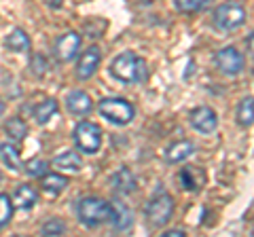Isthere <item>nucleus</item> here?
Returning <instances> with one entry per match:
<instances>
[{"instance_id": "1", "label": "nucleus", "mask_w": 254, "mask_h": 237, "mask_svg": "<svg viewBox=\"0 0 254 237\" xmlns=\"http://www.w3.org/2000/svg\"><path fill=\"white\" fill-rule=\"evenodd\" d=\"M110 76H115L121 83H144L146 81V61L136 55L133 51L119 53L113 59V64L108 68Z\"/></svg>"}, {"instance_id": "2", "label": "nucleus", "mask_w": 254, "mask_h": 237, "mask_svg": "<svg viewBox=\"0 0 254 237\" xmlns=\"http://www.w3.org/2000/svg\"><path fill=\"white\" fill-rule=\"evenodd\" d=\"M76 214L81 225L87 229H95L102 223H108L110 218V205L108 201L100 199V197H85V199L78 201Z\"/></svg>"}, {"instance_id": "3", "label": "nucleus", "mask_w": 254, "mask_h": 237, "mask_svg": "<svg viewBox=\"0 0 254 237\" xmlns=\"http://www.w3.org/2000/svg\"><path fill=\"white\" fill-rule=\"evenodd\" d=\"M100 115L115 125H127L136 117V108L125 98H106L100 102Z\"/></svg>"}, {"instance_id": "4", "label": "nucleus", "mask_w": 254, "mask_h": 237, "mask_svg": "<svg viewBox=\"0 0 254 237\" xmlns=\"http://www.w3.org/2000/svg\"><path fill=\"white\" fill-rule=\"evenodd\" d=\"M144 214H146V220L150 223V227H155V229L165 227L174 214V199L168 193H157L153 199L146 203Z\"/></svg>"}, {"instance_id": "5", "label": "nucleus", "mask_w": 254, "mask_h": 237, "mask_svg": "<svg viewBox=\"0 0 254 237\" xmlns=\"http://www.w3.org/2000/svg\"><path fill=\"white\" fill-rule=\"evenodd\" d=\"M74 144L81 153L85 155H93L100 151L102 146V129L98 127L95 123H89V121H81L74 127Z\"/></svg>"}, {"instance_id": "6", "label": "nucleus", "mask_w": 254, "mask_h": 237, "mask_svg": "<svg viewBox=\"0 0 254 237\" xmlns=\"http://www.w3.org/2000/svg\"><path fill=\"white\" fill-rule=\"evenodd\" d=\"M244 21H246V9L235 2L220 4L214 11V28L220 30V32H229V30L242 26Z\"/></svg>"}, {"instance_id": "7", "label": "nucleus", "mask_w": 254, "mask_h": 237, "mask_svg": "<svg viewBox=\"0 0 254 237\" xmlns=\"http://www.w3.org/2000/svg\"><path fill=\"white\" fill-rule=\"evenodd\" d=\"M216 66L222 74L235 76L244 70V55L235 49V47H222L216 53Z\"/></svg>"}, {"instance_id": "8", "label": "nucleus", "mask_w": 254, "mask_h": 237, "mask_svg": "<svg viewBox=\"0 0 254 237\" xmlns=\"http://www.w3.org/2000/svg\"><path fill=\"white\" fill-rule=\"evenodd\" d=\"M102 61V53L95 45H91L89 49H85L81 53V59H78L76 64V76L81 78V81H87V78H91L95 74V70H98Z\"/></svg>"}, {"instance_id": "9", "label": "nucleus", "mask_w": 254, "mask_h": 237, "mask_svg": "<svg viewBox=\"0 0 254 237\" xmlns=\"http://www.w3.org/2000/svg\"><path fill=\"white\" fill-rule=\"evenodd\" d=\"M190 125H193V127L199 131V133L208 136V133L216 131V127H218V117H216V113H214L212 108L201 106V108H197V110L190 113Z\"/></svg>"}, {"instance_id": "10", "label": "nucleus", "mask_w": 254, "mask_h": 237, "mask_svg": "<svg viewBox=\"0 0 254 237\" xmlns=\"http://www.w3.org/2000/svg\"><path fill=\"white\" fill-rule=\"evenodd\" d=\"M108 205H110L108 223L113 225L115 231H127V229H131V225H133V212L127 208L123 201H119V199L108 201Z\"/></svg>"}, {"instance_id": "11", "label": "nucleus", "mask_w": 254, "mask_h": 237, "mask_svg": "<svg viewBox=\"0 0 254 237\" xmlns=\"http://www.w3.org/2000/svg\"><path fill=\"white\" fill-rule=\"evenodd\" d=\"M78 49H81V34L78 32H66L64 36L58 38L55 43V53L62 61H70L76 58Z\"/></svg>"}, {"instance_id": "12", "label": "nucleus", "mask_w": 254, "mask_h": 237, "mask_svg": "<svg viewBox=\"0 0 254 237\" xmlns=\"http://www.w3.org/2000/svg\"><path fill=\"white\" fill-rule=\"evenodd\" d=\"M110 186H113L117 193H121V195L133 193L136 191V178H133V174L127 168H119L113 176H110Z\"/></svg>"}, {"instance_id": "13", "label": "nucleus", "mask_w": 254, "mask_h": 237, "mask_svg": "<svg viewBox=\"0 0 254 237\" xmlns=\"http://www.w3.org/2000/svg\"><path fill=\"white\" fill-rule=\"evenodd\" d=\"M66 108H68L72 115L83 117V115H87V113L91 110V98L87 96L85 91L74 89V91H70L68 96H66Z\"/></svg>"}, {"instance_id": "14", "label": "nucleus", "mask_w": 254, "mask_h": 237, "mask_svg": "<svg viewBox=\"0 0 254 237\" xmlns=\"http://www.w3.org/2000/svg\"><path fill=\"white\" fill-rule=\"evenodd\" d=\"M11 201H13V208L30 210V208H34V205H36V201H38V193H36L30 184H21V186H17V191L13 193Z\"/></svg>"}, {"instance_id": "15", "label": "nucleus", "mask_w": 254, "mask_h": 237, "mask_svg": "<svg viewBox=\"0 0 254 237\" xmlns=\"http://www.w3.org/2000/svg\"><path fill=\"white\" fill-rule=\"evenodd\" d=\"M53 168H58L60 172L76 174V172H81V168H83V159L78 157L76 151H66V153H62L60 157H55L53 159Z\"/></svg>"}, {"instance_id": "16", "label": "nucleus", "mask_w": 254, "mask_h": 237, "mask_svg": "<svg viewBox=\"0 0 254 237\" xmlns=\"http://www.w3.org/2000/svg\"><path fill=\"white\" fill-rule=\"evenodd\" d=\"M195 153V146H193V142H189V140H180V142H174V144L165 151V159H168L170 163H180V161H185L189 159L190 155Z\"/></svg>"}, {"instance_id": "17", "label": "nucleus", "mask_w": 254, "mask_h": 237, "mask_svg": "<svg viewBox=\"0 0 254 237\" xmlns=\"http://www.w3.org/2000/svg\"><path fill=\"white\" fill-rule=\"evenodd\" d=\"M4 45H6V49L17 51V53H21V51H30V36L23 32L21 28H15L13 32L6 36Z\"/></svg>"}, {"instance_id": "18", "label": "nucleus", "mask_w": 254, "mask_h": 237, "mask_svg": "<svg viewBox=\"0 0 254 237\" xmlns=\"http://www.w3.org/2000/svg\"><path fill=\"white\" fill-rule=\"evenodd\" d=\"M55 113H58V102L53 98H47L34 108V118L38 125H45L51 121V117H55Z\"/></svg>"}, {"instance_id": "19", "label": "nucleus", "mask_w": 254, "mask_h": 237, "mask_svg": "<svg viewBox=\"0 0 254 237\" xmlns=\"http://www.w3.org/2000/svg\"><path fill=\"white\" fill-rule=\"evenodd\" d=\"M41 178H43V191L51 193V195H58L68 186V178L60 176V174H45Z\"/></svg>"}, {"instance_id": "20", "label": "nucleus", "mask_w": 254, "mask_h": 237, "mask_svg": "<svg viewBox=\"0 0 254 237\" xmlns=\"http://www.w3.org/2000/svg\"><path fill=\"white\" fill-rule=\"evenodd\" d=\"M252 118H254V102L248 96L240 102V106H237V123H240L242 127H250Z\"/></svg>"}, {"instance_id": "21", "label": "nucleus", "mask_w": 254, "mask_h": 237, "mask_svg": "<svg viewBox=\"0 0 254 237\" xmlns=\"http://www.w3.org/2000/svg\"><path fill=\"white\" fill-rule=\"evenodd\" d=\"M0 157H2V161L4 165H9V168L13 172H19L21 170V161H19V153H17V148L11 146V144H0Z\"/></svg>"}, {"instance_id": "22", "label": "nucleus", "mask_w": 254, "mask_h": 237, "mask_svg": "<svg viewBox=\"0 0 254 237\" xmlns=\"http://www.w3.org/2000/svg\"><path fill=\"white\" fill-rule=\"evenodd\" d=\"M4 131H6V136H9L13 142H21L23 138H26V133H28V125L21 121V118H11L9 123L4 125Z\"/></svg>"}, {"instance_id": "23", "label": "nucleus", "mask_w": 254, "mask_h": 237, "mask_svg": "<svg viewBox=\"0 0 254 237\" xmlns=\"http://www.w3.org/2000/svg\"><path fill=\"white\" fill-rule=\"evenodd\" d=\"M212 0H174V6L182 13H195V11H201L203 6H208Z\"/></svg>"}, {"instance_id": "24", "label": "nucleus", "mask_w": 254, "mask_h": 237, "mask_svg": "<svg viewBox=\"0 0 254 237\" xmlns=\"http://www.w3.org/2000/svg\"><path fill=\"white\" fill-rule=\"evenodd\" d=\"M13 218V201L9 195H0V229H4Z\"/></svg>"}, {"instance_id": "25", "label": "nucleus", "mask_w": 254, "mask_h": 237, "mask_svg": "<svg viewBox=\"0 0 254 237\" xmlns=\"http://www.w3.org/2000/svg\"><path fill=\"white\" fill-rule=\"evenodd\" d=\"M26 174L28 176H32V178H41V176H45L47 174V161L45 159H38V157H34V159H30V161H26Z\"/></svg>"}, {"instance_id": "26", "label": "nucleus", "mask_w": 254, "mask_h": 237, "mask_svg": "<svg viewBox=\"0 0 254 237\" xmlns=\"http://www.w3.org/2000/svg\"><path fill=\"white\" fill-rule=\"evenodd\" d=\"M30 70L34 76H45L47 72H49V61H47V58L43 53H34L30 59Z\"/></svg>"}, {"instance_id": "27", "label": "nucleus", "mask_w": 254, "mask_h": 237, "mask_svg": "<svg viewBox=\"0 0 254 237\" xmlns=\"http://www.w3.org/2000/svg\"><path fill=\"white\" fill-rule=\"evenodd\" d=\"M178 178H180V182H182V188H187V191H197V188H199L193 168H182Z\"/></svg>"}, {"instance_id": "28", "label": "nucleus", "mask_w": 254, "mask_h": 237, "mask_svg": "<svg viewBox=\"0 0 254 237\" xmlns=\"http://www.w3.org/2000/svg\"><path fill=\"white\" fill-rule=\"evenodd\" d=\"M64 231H66V225H64V220H60V218H51V220H47V223L43 225V229H41V233H43V235H47V237L62 235Z\"/></svg>"}, {"instance_id": "29", "label": "nucleus", "mask_w": 254, "mask_h": 237, "mask_svg": "<svg viewBox=\"0 0 254 237\" xmlns=\"http://www.w3.org/2000/svg\"><path fill=\"white\" fill-rule=\"evenodd\" d=\"M163 237H185V231H180V229H174V231L163 233Z\"/></svg>"}, {"instance_id": "30", "label": "nucleus", "mask_w": 254, "mask_h": 237, "mask_svg": "<svg viewBox=\"0 0 254 237\" xmlns=\"http://www.w3.org/2000/svg\"><path fill=\"white\" fill-rule=\"evenodd\" d=\"M51 6H62V0H47Z\"/></svg>"}, {"instance_id": "31", "label": "nucleus", "mask_w": 254, "mask_h": 237, "mask_svg": "<svg viewBox=\"0 0 254 237\" xmlns=\"http://www.w3.org/2000/svg\"><path fill=\"white\" fill-rule=\"evenodd\" d=\"M2 113H4V102L0 100V117H2Z\"/></svg>"}, {"instance_id": "32", "label": "nucleus", "mask_w": 254, "mask_h": 237, "mask_svg": "<svg viewBox=\"0 0 254 237\" xmlns=\"http://www.w3.org/2000/svg\"><path fill=\"white\" fill-rule=\"evenodd\" d=\"M0 180H2V176H0Z\"/></svg>"}]
</instances>
